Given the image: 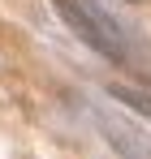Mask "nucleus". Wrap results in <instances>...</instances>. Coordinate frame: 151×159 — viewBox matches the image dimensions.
Listing matches in <instances>:
<instances>
[{
  "mask_svg": "<svg viewBox=\"0 0 151 159\" xmlns=\"http://www.w3.org/2000/svg\"><path fill=\"white\" fill-rule=\"evenodd\" d=\"M56 9H61V17L69 22L74 34H82L91 48L100 56H108L112 65H121V69H138L143 65V56H134V39L125 34V26L100 9L95 0H56Z\"/></svg>",
  "mask_w": 151,
  "mask_h": 159,
  "instance_id": "obj_1",
  "label": "nucleus"
},
{
  "mask_svg": "<svg viewBox=\"0 0 151 159\" xmlns=\"http://www.w3.org/2000/svg\"><path fill=\"white\" fill-rule=\"evenodd\" d=\"M112 95H117L121 103H129L138 116H147V120H151V99H147V95H138V90H125V86H112Z\"/></svg>",
  "mask_w": 151,
  "mask_h": 159,
  "instance_id": "obj_2",
  "label": "nucleus"
}]
</instances>
